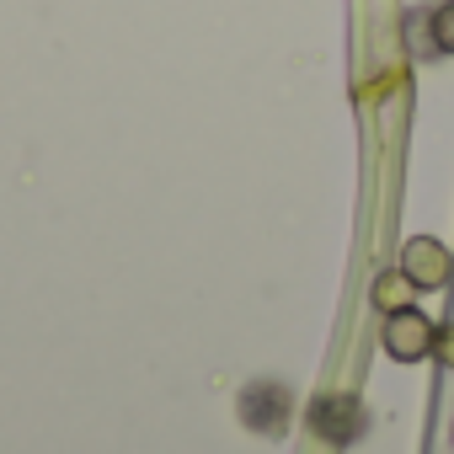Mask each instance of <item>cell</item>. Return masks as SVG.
<instances>
[{"instance_id":"obj_3","label":"cell","mask_w":454,"mask_h":454,"mask_svg":"<svg viewBox=\"0 0 454 454\" xmlns=\"http://www.w3.org/2000/svg\"><path fill=\"white\" fill-rule=\"evenodd\" d=\"M401 273H406V284L411 289H443L449 284V273H454V252L443 247V241H433V236H411L406 247H401Z\"/></svg>"},{"instance_id":"obj_4","label":"cell","mask_w":454,"mask_h":454,"mask_svg":"<svg viewBox=\"0 0 454 454\" xmlns=\"http://www.w3.org/2000/svg\"><path fill=\"white\" fill-rule=\"evenodd\" d=\"M268 406H284V390H278V385H257V390H247V401H241V411H247V422H252L257 433H278V427H284V417H273Z\"/></svg>"},{"instance_id":"obj_2","label":"cell","mask_w":454,"mask_h":454,"mask_svg":"<svg viewBox=\"0 0 454 454\" xmlns=\"http://www.w3.org/2000/svg\"><path fill=\"white\" fill-rule=\"evenodd\" d=\"M364 427H369V411H364L358 395L332 390V395H316V401H310V433H316V438H326V443H353Z\"/></svg>"},{"instance_id":"obj_6","label":"cell","mask_w":454,"mask_h":454,"mask_svg":"<svg viewBox=\"0 0 454 454\" xmlns=\"http://www.w3.org/2000/svg\"><path fill=\"white\" fill-rule=\"evenodd\" d=\"M374 305L390 316V310H406L411 305V284H406V273L395 268V273H385L380 284H374Z\"/></svg>"},{"instance_id":"obj_5","label":"cell","mask_w":454,"mask_h":454,"mask_svg":"<svg viewBox=\"0 0 454 454\" xmlns=\"http://www.w3.org/2000/svg\"><path fill=\"white\" fill-rule=\"evenodd\" d=\"M422 27H427V54H454V0L438 6V12H427Z\"/></svg>"},{"instance_id":"obj_1","label":"cell","mask_w":454,"mask_h":454,"mask_svg":"<svg viewBox=\"0 0 454 454\" xmlns=\"http://www.w3.org/2000/svg\"><path fill=\"white\" fill-rule=\"evenodd\" d=\"M433 337H438V326L427 321V310L406 305V310H390V316H385L380 348H385L395 364H422V358H433Z\"/></svg>"},{"instance_id":"obj_7","label":"cell","mask_w":454,"mask_h":454,"mask_svg":"<svg viewBox=\"0 0 454 454\" xmlns=\"http://www.w3.org/2000/svg\"><path fill=\"white\" fill-rule=\"evenodd\" d=\"M433 358H438L443 369H454V321L438 326V337H433Z\"/></svg>"}]
</instances>
